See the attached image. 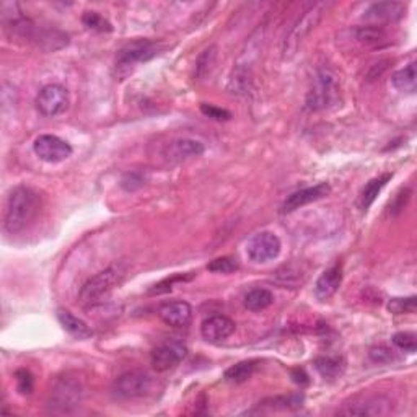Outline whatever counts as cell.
<instances>
[{"instance_id":"cell-12","label":"cell","mask_w":417,"mask_h":417,"mask_svg":"<svg viewBox=\"0 0 417 417\" xmlns=\"http://www.w3.org/2000/svg\"><path fill=\"white\" fill-rule=\"evenodd\" d=\"M188 354L186 346L179 341H166L152 352V365L157 372H168L178 367Z\"/></svg>"},{"instance_id":"cell-13","label":"cell","mask_w":417,"mask_h":417,"mask_svg":"<svg viewBox=\"0 0 417 417\" xmlns=\"http://www.w3.org/2000/svg\"><path fill=\"white\" fill-rule=\"evenodd\" d=\"M330 191H331L330 184L319 183V184H314L312 188H305V189H300V191L292 193L281 206V214H290V212H295L296 208L307 206V204L319 201V199L328 196Z\"/></svg>"},{"instance_id":"cell-15","label":"cell","mask_w":417,"mask_h":417,"mask_svg":"<svg viewBox=\"0 0 417 417\" xmlns=\"http://www.w3.org/2000/svg\"><path fill=\"white\" fill-rule=\"evenodd\" d=\"M206 150L202 142L196 141V139H175L168 145L165 147V159L168 161H183L188 159H194V157H201Z\"/></svg>"},{"instance_id":"cell-21","label":"cell","mask_w":417,"mask_h":417,"mask_svg":"<svg viewBox=\"0 0 417 417\" xmlns=\"http://www.w3.org/2000/svg\"><path fill=\"white\" fill-rule=\"evenodd\" d=\"M391 82L396 90L402 91V94H414L417 88V64L411 62L409 66L395 72Z\"/></svg>"},{"instance_id":"cell-4","label":"cell","mask_w":417,"mask_h":417,"mask_svg":"<svg viewBox=\"0 0 417 417\" xmlns=\"http://www.w3.org/2000/svg\"><path fill=\"white\" fill-rule=\"evenodd\" d=\"M341 90L335 73L319 71L312 80L307 95V106L312 111H323L339 103Z\"/></svg>"},{"instance_id":"cell-17","label":"cell","mask_w":417,"mask_h":417,"mask_svg":"<svg viewBox=\"0 0 417 417\" xmlns=\"http://www.w3.org/2000/svg\"><path fill=\"white\" fill-rule=\"evenodd\" d=\"M160 318L173 328H186L193 319V308L188 302L176 300V302H168L160 307Z\"/></svg>"},{"instance_id":"cell-11","label":"cell","mask_w":417,"mask_h":417,"mask_svg":"<svg viewBox=\"0 0 417 417\" xmlns=\"http://www.w3.org/2000/svg\"><path fill=\"white\" fill-rule=\"evenodd\" d=\"M36 106L48 118L62 114L69 108V91L57 83L46 85L36 96Z\"/></svg>"},{"instance_id":"cell-26","label":"cell","mask_w":417,"mask_h":417,"mask_svg":"<svg viewBox=\"0 0 417 417\" xmlns=\"http://www.w3.org/2000/svg\"><path fill=\"white\" fill-rule=\"evenodd\" d=\"M215 59H217L215 46H211V48L204 49L196 61V71H194V77L204 78L207 73H211L212 69H214Z\"/></svg>"},{"instance_id":"cell-2","label":"cell","mask_w":417,"mask_h":417,"mask_svg":"<svg viewBox=\"0 0 417 417\" xmlns=\"http://www.w3.org/2000/svg\"><path fill=\"white\" fill-rule=\"evenodd\" d=\"M83 398V387L80 380L73 377H61L55 380L48 395V411L53 414H69L80 406Z\"/></svg>"},{"instance_id":"cell-24","label":"cell","mask_w":417,"mask_h":417,"mask_svg":"<svg viewBox=\"0 0 417 417\" xmlns=\"http://www.w3.org/2000/svg\"><path fill=\"white\" fill-rule=\"evenodd\" d=\"M390 179H391V175L387 173V175L378 176V178L370 179V181L365 184L362 196H360V206H362L364 211H367V208L372 206V204L375 202V199L378 197V194L382 193V189L387 186V183L390 181Z\"/></svg>"},{"instance_id":"cell-38","label":"cell","mask_w":417,"mask_h":417,"mask_svg":"<svg viewBox=\"0 0 417 417\" xmlns=\"http://www.w3.org/2000/svg\"><path fill=\"white\" fill-rule=\"evenodd\" d=\"M292 380H294V382L296 383V384H300V387H303V384H308L310 383V378H308V375L305 373V370L303 369H295V370H292Z\"/></svg>"},{"instance_id":"cell-23","label":"cell","mask_w":417,"mask_h":417,"mask_svg":"<svg viewBox=\"0 0 417 417\" xmlns=\"http://www.w3.org/2000/svg\"><path fill=\"white\" fill-rule=\"evenodd\" d=\"M274 302V295L271 290L267 289H253L245 295V308H248L249 312H261L271 307Z\"/></svg>"},{"instance_id":"cell-29","label":"cell","mask_w":417,"mask_h":417,"mask_svg":"<svg viewBox=\"0 0 417 417\" xmlns=\"http://www.w3.org/2000/svg\"><path fill=\"white\" fill-rule=\"evenodd\" d=\"M207 269L211 272H217V274H230V272H235L238 269V263L229 256L217 258L207 264Z\"/></svg>"},{"instance_id":"cell-27","label":"cell","mask_w":417,"mask_h":417,"mask_svg":"<svg viewBox=\"0 0 417 417\" xmlns=\"http://www.w3.org/2000/svg\"><path fill=\"white\" fill-rule=\"evenodd\" d=\"M303 395H289V396H276L269 400L259 402V405L269 407V409H295L303 405Z\"/></svg>"},{"instance_id":"cell-16","label":"cell","mask_w":417,"mask_h":417,"mask_svg":"<svg viewBox=\"0 0 417 417\" xmlns=\"http://www.w3.org/2000/svg\"><path fill=\"white\" fill-rule=\"evenodd\" d=\"M235 321L224 314H214L204 319L201 324V335L208 342L225 341L235 332Z\"/></svg>"},{"instance_id":"cell-18","label":"cell","mask_w":417,"mask_h":417,"mask_svg":"<svg viewBox=\"0 0 417 417\" xmlns=\"http://www.w3.org/2000/svg\"><path fill=\"white\" fill-rule=\"evenodd\" d=\"M342 284V266L335 264L330 269H326L321 276L318 277L317 284H314V295L319 302H326L332 295L339 290Z\"/></svg>"},{"instance_id":"cell-33","label":"cell","mask_w":417,"mask_h":417,"mask_svg":"<svg viewBox=\"0 0 417 417\" xmlns=\"http://www.w3.org/2000/svg\"><path fill=\"white\" fill-rule=\"evenodd\" d=\"M393 344H395L398 349L414 354L417 349L416 335L414 332H396V335L393 336Z\"/></svg>"},{"instance_id":"cell-3","label":"cell","mask_w":417,"mask_h":417,"mask_svg":"<svg viewBox=\"0 0 417 417\" xmlns=\"http://www.w3.org/2000/svg\"><path fill=\"white\" fill-rule=\"evenodd\" d=\"M126 277V267L123 264H113L105 271L90 277L80 290V302L85 305H94L105 299L109 292H113Z\"/></svg>"},{"instance_id":"cell-31","label":"cell","mask_w":417,"mask_h":417,"mask_svg":"<svg viewBox=\"0 0 417 417\" xmlns=\"http://www.w3.org/2000/svg\"><path fill=\"white\" fill-rule=\"evenodd\" d=\"M388 310L395 314L414 313L416 312V296H407V299H391L388 303Z\"/></svg>"},{"instance_id":"cell-39","label":"cell","mask_w":417,"mask_h":417,"mask_svg":"<svg viewBox=\"0 0 417 417\" xmlns=\"http://www.w3.org/2000/svg\"><path fill=\"white\" fill-rule=\"evenodd\" d=\"M388 64H390V61H383V62H380V64H375L373 69H372V72L369 73L370 80H373V78H377V77L382 76L383 71H387V69H388Z\"/></svg>"},{"instance_id":"cell-6","label":"cell","mask_w":417,"mask_h":417,"mask_svg":"<svg viewBox=\"0 0 417 417\" xmlns=\"http://www.w3.org/2000/svg\"><path fill=\"white\" fill-rule=\"evenodd\" d=\"M328 6H330V3H326V2L314 3V6L310 7L308 10L305 12V15L300 18L299 21H296V25L292 28L290 35L287 36V39H285V44H284V55H285V57H290L292 54H295L296 48L302 44L305 36H307L310 31H312L313 28L318 25L319 20H321L323 13L326 12Z\"/></svg>"},{"instance_id":"cell-32","label":"cell","mask_w":417,"mask_h":417,"mask_svg":"<svg viewBox=\"0 0 417 417\" xmlns=\"http://www.w3.org/2000/svg\"><path fill=\"white\" fill-rule=\"evenodd\" d=\"M15 378H17V388L21 395H31V393H33L35 378H33V375H31L30 370H26V369L17 370Z\"/></svg>"},{"instance_id":"cell-7","label":"cell","mask_w":417,"mask_h":417,"mask_svg":"<svg viewBox=\"0 0 417 417\" xmlns=\"http://www.w3.org/2000/svg\"><path fill=\"white\" fill-rule=\"evenodd\" d=\"M152 377L142 370H131L123 373L114 382V393L126 400H136V398L147 396L152 390Z\"/></svg>"},{"instance_id":"cell-20","label":"cell","mask_w":417,"mask_h":417,"mask_svg":"<svg viewBox=\"0 0 417 417\" xmlns=\"http://www.w3.org/2000/svg\"><path fill=\"white\" fill-rule=\"evenodd\" d=\"M314 367L323 378L336 380L344 373L346 362L339 355H323L314 359Z\"/></svg>"},{"instance_id":"cell-19","label":"cell","mask_w":417,"mask_h":417,"mask_svg":"<svg viewBox=\"0 0 417 417\" xmlns=\"http://www.w3.org/2000/svg\"><path fill=\"white\" fill-rule=\"evenodd\" d=\"M57 319L61 323V326L66 330L69 335L77 337V339H88L94 336V331L83 319L77 318L76 314H72L69 310H57Z\"/></svg>"},{"instance_id":"cell-36","label":"cell","mask_w":417,"mask_h":417,"mask_svg":"<svg viewBox=\"0 0 417 417\" xmlns=\"http://www.w3.org/2000/svg\"><path fill=\"white\" fill-rule=\"evenodd\" d=\"M411 189L409 188H405V189H401L400 193L396 194V197L393 199L391 201V204H390V212L391 214H400V212L402 211V208L406 207V204L409 202V199H411Z\"/></svg>"},{"instance_id":"cell-10","label":"cell","mask_w":417,"mask_h":417,"mask_svg":"<svg viewBox=\"0 0 417 417\" xmlns=\"http://www.w3.org/2000/svg\"><path fill=\"white\" fill-rule=\"evenodd\" d=\"M33 150L41 160L48 161V163H61L72 155L71 143H67L61 137L53 136V134H43L36 139Z\"/></svg>"},{"instance_id":"cell-22","label":"cell","mask_w":417,"mask_h":417,"mask_svg":"<svg viewBox=\"0 0 417 417\" xmlns=\"http://www.w3.org/2000/svg\"><path fill=\"white\" fill-rule=\"evenodd\" d=\"M256 367H258L256 360H243V362H238L235 364L233 367L227 369L224 377L229 383H235V384L245 383L253 377V373L256 372Z\"/></svg>"},{"instance_id":"cell-14","label":"cell","mask_w":417,"mask_h":417,"mask_svg":"<svg viewBox=\"0 0 417 417\" xmlns=\"http://www.w3.org/2000/svg\"><path fill=\"white\" fill-rule=\"evenodd\" d=\"M406 13V6L401 2H377L365 10L364 18L373 26L380 23H393L401 20Z\"/></svg>"},{"instance_id":"cell-8","label":"cell","mask_w":417,"mask_h":417,"mask_svg":"<svg viewBox=\"0 0 417 417\" xmlns=\"http://www.w3.org/2000/svg\"><path fill=\"white\" fill-rule=\"evenodd\" d=\"M281 240L272 231H261L249 238L247 245V254L253 263L264 264L276 259L281 254Z\"/></svg>"},{"instance_id":"cell-9","label":"cell","mask_w":417,"mask_h":417,"mask_svg":"<svg viewBox=\"0 0 417 417\" xmlns=\"http://www.w3.org/2000/svg\"><path fill=\"white\" fill-rule=\"evenodd\" d=\"M393 402L382 395L359 396L346 402L339 411L341 416H387L391 412Z\"/></svg>"},{"instance_id":"cell-35","label":"cell","mask_w":417,"mask_h":417,"mask_svg":"<svg viewBox=\"0 0 417 417\" xmlns=\"http://www.w3.org/2000/svg\"><path fill=\"white\" fill-rule=\"evenodd\" d=\"M201 111L204 114L207 116V118L215 119V121H229L231 118L230 111H227L224 108H217L214 105H201Z\"/></svg>"},{"instance_id":"cell-5","label":"cell","mask_w":417,"mask_h":417,"mask_svg":"<svg viewBox=\"0 0 417 417\" xmlns=\"http://www.w3.org/2000/svg\"><path fill=\"white\" fill-rule=\"evenodd\" d=\"M165 49V44L154 39H132L123 46L116 54V69L131 71L137 64L147 62L159 55Z\"/></svg>"},{"instance_id":"cell-25","label":"cell","mask_w":417,"mask_h":417,"mask_svg":"<svg viewBox=\"0 0 417 417\" xmlns=\"http://www.w3.org/2000/svg\"><path fill=\"white\" fill-rule=\"evenodd\" d=\"M354 36H355V41H359L360 44H365V46H380L382 43H384V39H387V35H384L382 28L373 25L355 28Z\"/></svg>"},{"instance_id":"cell-30","label":"cell","mask_w":417,"mask_h":417,"mask_svg":"<svg viewBox=\"0 0 417 417\" xmlns=\"http://www.w3.org/2000/svg\"><path fill=\"white\" fill-rule=\"evenodd\" d=\"M147 181V176L142 173V171L134 170V171H127L126 175L123 176L121 179V186L126 189V191H136V189L142 188Z\"/></svg>"},{"instance_id":"cell-28","label":"cell","mask_w":417,"mask_h":417,"mask_svg":"<svg viewBox=\"0 0 417 417\" xmlns=\"http://www.w3.org/2000/svg\"><path fill=\"white\" fill-rule=\"evenodd\" d=\"M82 21L87 28L98 31V33H109V31H113V25L105 17H101L98 12H85L82 17Z\"/></svg>"},{"instance_id":"cell-1","label":"cell","mask_w":417,"mask_h":417,"mask_svg":"<svg viewBox=\"0 0 417 417\" xmlns=\"http://www.w3.org/2000/svg\"><path fill=\"white\" fill-rule=\"evenodd\" d=\"M41 208V196L30 186H17L8 194L3 229L7 233L15 235L28 229L38 217Z\"/></svg>"},{"instance_id":"cell-37","label":"cell","mask_w":417,"mask_h":417,"mask_svg":"<svg viewBox=\"0 0 417 417\" xmlns=\"http://www.w3.org/2000/svg\"><path fill=\"white\" fill-rule=\"evenodd\" d=\"M186 279V277H183V276H175V277H171V279H166V281H163V282H160V284H157L154 289L150 290V294H161V292H168V290H171V285L175 284V282H178V281H184Z\"/></svg>"},{"instance_id":"cell-34","label":"cell","mask_w":417,"mask_h":417,"mask_svg":"<svg viewBox=\"0 0 417 417\" xmlns=\"http://www.w3.org/2000/svg\"><path fill=\"white\" fill-rule=\"evenodd\" d=\"M370 360L375 364H388L390 360L395 359V355H393V351L390 347L387 346H375L370 349L369 352Z\"/></svg>"}]
</instances>
